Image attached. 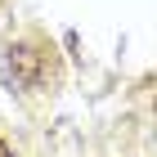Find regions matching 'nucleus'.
Masks as SVG:
<instances>
[{"label":"nucleus","mask_w":157,"mask_h":157,"mask_svg":"<svg viewBox=\"0 0 157 157\" xmlns=\"http://www.w3.org/2000/svg\"><path fill=\"white\" fill-rule=\"evenodd\" d=\"M0 157H13V148H9V144H5V139H0Z\"/></svg>","instance_id":"f257e3e1"}]
</instances>
